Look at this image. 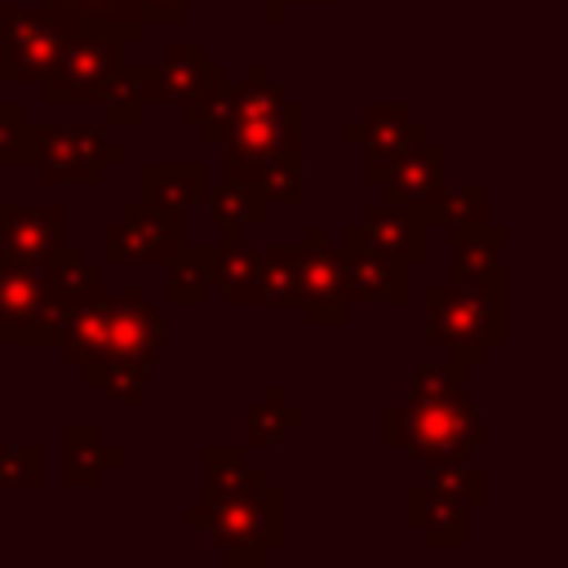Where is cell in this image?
Masks as SVG:
<instances>
[{
	"label": "cell",
	"instance_id": "6da1fadb",
	"mask_svg": "<svg viewBox=\"0 0 568 568\" xmlns=\"http://www.w3.org/2000/svg\"><path fill=\"white\" fill-rule=\"evenodd\" d=\"M382 439L386 448L404 453L408 462L435 470V466H457L470 457V448L488 444L484 413L470 404L466 390L444 395V399H408L386 404L382 413Z\"/></svg>",
	"mask_w": 568,
	"mask_h": 568
},
{
	"label": "cell",
	"instance_id": "7a4b0ae2",
	"mask_svg": "<svg viewBox=\"0 0 568 568\" xmlns=\"http://www.w3.org/2000/svg\"><path fill=\"white\" fill-rule=\"evenodd\" d=\"M510 337L506 284H435L426 293V342L466 368H484Z\"/></svg>",
	"mask_w": 568,
	"mask_h": 568
},
{
	"label": "cell",
	"instance_id": "3957f363",
	"mask_svg": "<svg viewBox=\"0 0 568 568\" xmlns=\"http://www.w3.org/2000/svg\"><path fill=\"white\" fill-rule=\"evenodd\" d=\"M182 524L209 532L231 568H262L271 550L288 546V493L266 484L248 501H195L182 510Z\"/></svg>",
	"mask_w": 568,
	"mask_h": 568
},
{
	"label": "cell",
	"instance_id": "277c9868",
	"mask_svg": "<svg viewBox=\"0 0 568 568\" xmlns=\"http://www.w3.org/2000/svg\"><path fill=\"white\" fill-rule=\"evenodd\" d=\"M31 146L40 182L49 186H98L106 182V169L124 164V146L106 138L102 124H75V120H31Z\"/></svg>",
	"mask_w": 568,
	"mask_h": 568
},
{
	"label": "cell",
	"instance_id": "5b68a950",
	"mask_svg": "<svg viewBox=\"0 0 568 568\" xmlns=\"http://www.w3.org/2000/svg\"><path fill=\"white\" fill-rule=\"evenodd\" d=\"M200 133L209 146H222V155L235 164H266V160L302 164L306 160V106L293 98L266 111L209 120L200 124Z\"/></svg>",
	"mask_w": 568,
	"mask_h": 568
},
{
	"label": "cell",
	"instance_id": "8992f818",
	"mask_svg": "<svg viewBox=\"0 0 568 568\" xmlns=\"http://www.w3.org/2000/svg\"><path fill=\"white\" fill-rule=\"evenodd\" d=\"M0 342L4 346L58 342V248L27 266H0Z\"/></svg>",
	"mask_w": 568,
	"mask_h": 568
},
{
	"label": "cell",
	"instance_id": "52a82bcc",
	"mask_svg": "<svg viewBox=\"0 0 568 568\" xmlns=\"http://www.w3.org/2000/svg\"><path fill=\"white\" fill-rule=\"evenodd\" d=\"M186 244V209L133 200L102 226V266H164Z\"/></svg>",
	"mask_w": 568,
	"mask_h": 568
},
{
	"label": "cell",
	"instance_id": "ba28073f",
	"mask_svg": "<svg viewBox=\"0 0 568 568\" xmlns=\"http://www.w3.org/2000/svg\"><path fill=\"white\" fill-rule=\"evenodd\" d=\"M124 40L106 36V31H67L49 71L40 75V98L49 106H84L98 102L111 67L120 62Z\"/></svg>",
	"mask_w": 568,
	"mask_h": 568
},
{
	"label": "cell",
	"instance_id": "9c48e42d",
	"mask_svg": "<svg viewBox=\"0 0 568 568\" xmlns=\"http://www.w3.org/2000/svg\"><path fill=\"white\" fill-rule=\"evenodd\" d=\"M62 36H67V22L49 4L40 0L0 4V80L36 84L49 71Z\"/></svg>",
	"mask_w": 568,
	"mask_h": 568
},
{
	"label": "cell",
	"instance_id": "30bf717a",
	"mask_svg": "<svg viewBox=\"0 0 568 568\" xmlns=\"http://www.w3.org/2000/svg\"><path fill=\"white\" fill-rule=\"evenodd\" d=\"M293 306L302 311L311 328H342L351 315L337 244H328L324 222H306V235L297 244V302Z\"/></svg>",
	"mask_w": 568,
	"mask_h": 568
},
{
	"label": "cell",
	"instance_id": "8fae6325",
	"mask_svg": "<svg viewBox=\"0 0 568 568\" xmlns=\"http://www.w3.org/2000/svg\"><path fill=\"white\" fill-rule=\"evenodd\" d=\"M364 182L368 186H382V200L408 204L422 217L448 191V151L426 138L422 146L404 151L390 164H364Z\"/></svg>",
	"mask_w": 568,
	"mask_h": 568
},
{
	"label": "cell",
	"instance_id": "7c38bea8",
	"mask_svg": "<svg viewBox=\"0 0 568 568\" xmlns=\"http://www.w3.org/2000/svg\"><path fill=\"white\" fill-rule=\"evenodd\" d=\"M342 240L377 248L386 257H399L404 266H426L430 262V226L417 217V209L395 204V200H373L359 222H346Z\"/></svg>",
	"mask_w": 568,
	"mask_h": 568
},
{
	"label": "cell",
	"instance_id": "4fadbf2b",
	"mask_svg": "<svg viewBox=\"0 0 568 568\" xmlns=\"http://www.w3.org/2000/svg\"><path fill=\"white\" fill-rule=\"evenodd\" d=\"M106 355L155 368L164 355V306H155L142 288L106 293Z\"/></svg>",
	"mask_w": 568,
	"mask_h": 568
},
{
	"label": "cell",
	"instance_id": "5bb4252c",
	"mask_svg": "<svg viewBox=\"0 0 568 568\" xmlns=\"http://www.w3.org/2000/svg\"><path fill=\"white\" fill-rule=\"evenodd\" d=\"M342 138L364 151V164H390L404 151L422 146L430 138V129L422 120H413L404 102H368L364 115L342 129Z\"/></svg>",
	"mask_w": 568,
	"mask_h": 568
},
{
	"label": "cell",
	"instance_id": "9a60e30c",
	"mask_svg": "<svg viewBox=\"0 0 568 568\" xmlns=\"http://www.w3.org/2000/svg\"><path fill=\"white\" fill-rule=\"evenodd\" d=\"M67 235L62 204H0V266L49 257Z\"/></svg>",
	"mask_w": 568,
	"mask_h": 568
},
{
	"label": "cell",
	"instance_id": "2e32d148",
	"mask_svg": "<svg viewBox=\"0 0 568 568\" xmlns=\"http://www.w3.org/2000/svg\"><path fill=\"white\" fill-rule=\"evenodd\" d=\"M404 524L435 550H462L470 541V506L435 479L404 488Z\"/></svg>",
	"mask_w": 568,
	"mask_h": 568
},
{
	"label": "cell",
	"instance_id": "e0dca14e",
	"mask_svg": "<svg viewBox=\"0 0 568 568\" xmlns=\"http://www.w3.org/2000/svg\"><path fill=\"white\" fill-rule=\"evenodd\" d=\"M337 262H342V288L351 306H404L408 302V266L399 257H386L377 248L364 244H337Z\"/></svg>",
	"mask_w": 568,
	"mask_h": 568
},
{
	"label": "cell",
	"instance_id": "ac0fdd59",
	"mask_svg": "<svg viewBox=\"0 0 568 568\" xmlns=\"http://www.w3.org/2000/svg\"><path fill=\"white\" fill-rule=\"evenodd\" d=\"M426 226H444L448 244H462V240H493V244H506V226L493 222V209H488V186L484 182H462L448 191L422 213Z\"/></svg>",
	"mask_w": 568,
	"mask_h": 568
},
{
	"label": "cell",
	"instance_id": "d6986e66",
	"mask_svg": "<svg viewBox=\"0 0 568 568\" xmlns=\"http://www.w3.org/2000/svg\"><path fill=\"white\" fill-rule=\"evenodd\" d=\"M93 106L102 111L106 124H142L146 111L155 106V67L151 62H133V58L120 53V62L111 67V75H106V84H102Z\"/></svg>",
	"mask_w": 568,
	"mask_h": 568
},
{
	"label": "cell",
	"instance_id": "ffe728a7",
	"mask_svg": "<svg viewBox=\"0 0 568 568\" xmlns=\"http://www.w3.org/2000/svg\"><path fill=\"white\" fill-rule=\"evenodd\" d=\"M124 466V448L106 444L98 426H67L62 430V484L67 488H98L106 470Z\"/></svg>",
	"mask_w": 568,
	"mask_h": 568
},
{
	"label": "cell",
	"instance_id": "44dd1931",
	"mask_svg": "<svg viewBox=\"0 0 568 568\" xmlns=\"http://www.w3.org/2000/svg\"><path fill=\"white\" fill-rule=\"evenodd\" d=\"M266 484H271L266 470L248 462L244 448H222V444L204 448V497L200 501H248Z\"/></svg>",
	"mask_w": 568,
	"mask_h": 568
},
{
	"label": "cell",
	"instance_id": "7402d4cb",
	"mask_svg": "<svg viewBox=\"0 0 568 568\" xmlns=\"http://www.w3.org/2000/svg\"><path fill=\"white\" fill-rule=\"evenodd\" d=\"M204 209H209V222L217 231H253V226L266 222V209L271 204L244 182L240 164L226 160V173L204 191Z\"/></svg>",
	"mask_w": 568,
	"mask_h": 568
},
{
	"label": "cell",
	"instance_id": "603a6c76",
	"mask_svg": "<svg viewBox=\"0 0 568 568\" xmlns=\"http://www.w3.org/2000/svg\"><path fill=\"white\" fill-rule=\"evenodd\" d=\"M40 4H49L67 22V31H106L124 44L142 40L146 31L133 0H40Z\"/></svg>",
	"mask_w": 568,
	"mask_h": 568
},
{
	"label": "cell",
	"instance_id": "cb8c5ba5",
	"mask_svg": "<svg viewBox=\"0 0 568 568\" xmlns=\"http://www.w3.org/2000/svg\"><path fill=\"white\" fill-rule=\"evenodd\" d=\"M209 191V169L195 160H151L142 164V200L164 209H200Z\"/></svg>",
	"mask_w": 568,
	"mask_h": 568
},
{
	"label": "cell",
	"instance_id": "d4e9b609",
	"mask_svg": "<svg viewBox=\"0 0 568 568\" xmlns=\"http://www.w3.org/2000/svg\"><path fill=\"white\" fill-rule=\"evenodd\" d=\"M151 67H155V102L182 106L209 75V49L200 40H169L160 49V62Z\"/></svg>",
	"mask_w": 568,
	"mask_h": 568
},
{
	"label": "cell",
	"instance_id": "484cf974",
	"mask_svg": "<svg viewBox=\"0 0 568 568\" xmlns=\"http://www.w3.org/2000/svg\"><path fill=\"white\" fill-rule=\"evenodd\" d=\"M297 302V244L257 248L244 306H293Z\"/></svg>",
	"mask_w": 568,
	"mask_h": 568
},
{
	"label": "cell",
	"instance_id": "4316f807",
	"mask_svg": "<svg viewBox=\"0 0 568 568\" xmlns=\"http://www.w3.org/2000/svg\"><path fill=\"white\" fill-rule=\"evenodd\" d=\"M302 426H306V408L293 404L284 386H266L262 399L244 408V439H248V448H275V444H284Z\"/></svg>",
	"mask_w": 568,
	"mask_h": 568
},
{
	"label": "cell",
	"instance_id": "83f0119b",
	"mask_svg": "<svg viewBox=\"0 0 568 568\" xmlns=\"http://www.w3.org/2000/svg\"><path fill=\"white\" fill-rule=\"evenodd\" d=\"M253 262H257V248L248 244V231H222V244H213V257H209V280L217 284L226 306H244Z\"/></svg>",
	"mask_w": 568,
	"mask_h": 568
},
{
	"label": "cell",
	"instance_id": "f1b7e54d",
	"mask_svg": "<svg viewBox=\"0 0 568 568\" xmlns=\"http://www.w3.org/2000/svg\"><path fill=\"white\" fill-rule=\"evenodd\" d=\"M209 257H213V244H182L169 262H164V288H160V302L164 306H204L209 297Z\"/></svg>",
	"mask_w": 568,
	"mask_h": 568
},
{
	"label": "cell",
	"instance_id": "f546056e",
	"mask_svg": "<svg viewBox=\"0 0 568 568\" xmlns=\"http://www.w3.org/2000/svg\"><path fill=\"white\" fill-rule=\"evenodd\" d=\"M146 373H151L146 364L120 359V355H106V359L80 368L84 386L98 390V395H106V399L120 404V408H142V404H146Z\"/></svg>",
	"mask_w": 568,
	"mask_h": 568
},
{
	"label": "cell",
	"instance_id": "4dcf8cb0",
	"mask_svg": "<svg viewBox=\"0 0 568 568\" xmlns=\"http://www.w3.org/2000/svg\"><path fill=\"white\" fill-rule=\"evenodd\" d=\"M240 173H244V182H248L266 204H284V209H302V204H306L302 164L266 160V164H240Z\"/></svg>",
	"mask_w": 568,
	"mask_h": 568
},
{
	"label": "cell",
	"instance_id": "1f68e13d",
	"mask_svg": "<svg viewBox=\"0 0 568 568\" xmlns=\"http://www.w3.org/2000/svg\"><path fill=\"white\" fill-rule=\"evenodd\" d=\"M466 364H457L453 355H444V359H430V364H413V373H408V399H444V395H457V390H466Z\"/></svg>",
	"mask_w": 568,
	"mask_h": 568
},
{
	"label": "cell",
	"instance_id": "d6a6232c",
	"mask_svg": "<svg viewBox=\"0 0 568 568\" xmlns=\"http://www.w3.org/2000/svg\"><path fill=\"white\" fill-rule=\"evenodd\" d=\"M0 488H22V493L44 488L40 444H0Z\"/></svg>",
	"mask_w": 568,
	"mask_h": 568
},
{
	"label": "cell",
	"instance_id": "836d02e7",
	"mask_svg": "<svg viewBox=\"0 0 568 568\" xmlns=\"http://www.w3.org/2000/svg\"><path fill=\"white\" fill-rule=\"evenodd\" d=\"M36 160L31 146V120L18 102H0V169H22Z\"/></svg>",
	"mask_w": 568,
	"mask_h": 568
},
{
	"label": "cell",
	"instance_id": "e575fe53",
	"mask_svg": "<svg viewBox=\"0 0 568 568\" xmlns=\"http://www.w3.org/2000/svg\"><path fill=\"white\" fill-rule=\"evenodd\" d=\"M426 479H435V484H444L448 493H457L470 510H484V506H488V470L475 466L470 457L457 462V466H435Z\"/></svg>",
	"mask_w": 568,
	"mask_h": 568
},
{
	"label": "cell",
	"instance_id": "d590c367",
	"mask_svg": "<svg viewBox=\"0 0 568 568\" xmlns=\"http://www.w3.org/2000/svg\"><path fill=\"white\" fill-rule=\"evenodd\" d=\"M146 27H178L200 0H133Z\"/></svg>",
	"mask_w": 568,
	"mask_h": 568
},
{
	"label": "cell",
	"instance_id": "8d00e7d4",
	"mask_svg": "<svg viewBox=\"0 0 568 568\" xmlns=\"http://www.w3.org/2000/svg\"><path fill=\"white\" fill-rule=\"evenodd\" d=\"M248 4H257L262 18L275 27V22H284V13H288L293 4H342V0H248Z\"/></svg>",
	"mask_w": 568,
	"mask_h": 568
}]
</instances>
